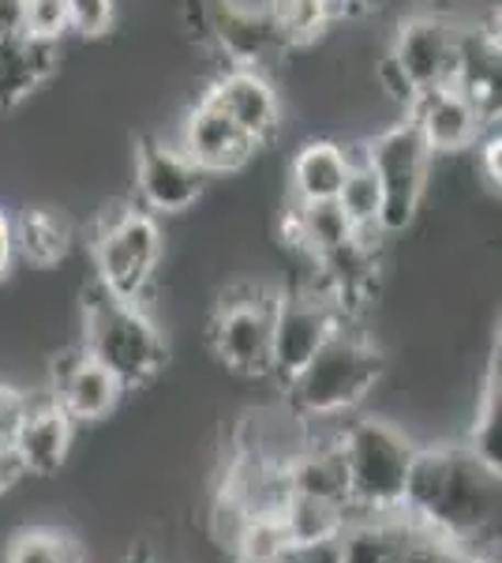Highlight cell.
Listing matches in <instances>:
<instances>
[{"label":"cell","mask_w":502,"mask_h":563,"mask_svg":"<svg viewBox=\"0 0 502 563\" xmlns=\"http://www.w3.org/2000/svg\"><path fill=\"white\" fill-rule=\"evenodd\" d=\"M368 158L382 188L379 233L382 238H398L416 222L420 203H424L427 185H432L435 158L405 117L387 124L382 132L368 135Z\"/></svg>","instance_id":"6"},{"label":"cell","mask_w":502,"mask_h":563,"mask_svg":"<svg viewBox=\"0 0 502 563\" xmlns=\"http://www.w3.org/2000/svg\"><path fill=\"white\" fill-rule=\"evenodd\" d=\"M465 448H469L472 459H480L488 470L502 474V406H499V372H491L488 384H483L477 417L469 424V435H465Z\"/></svg>","instance_id":"25"},{"label":"cell","mask_w":502,"mask_h":563,"mask_svg":"<svg viewBox=\"0 0 502 563\" xmlns=\"http://www.w3.org/2000/svg\"><path fill=\"white\" fill-rule=\"evenodd\" d=\"M15 256H23L31 267H57L71 252V218L57 207H26L15 218Z\"/></svg>","instance_id":"20"},{"label":"cell","mask_w":502,"mask_h":563,"mask_svg":"<svg viewBox=\"0 0 502 563\" xmlns=\"http://www.w3.org/2000/svg\"><path fill=\"white\" fill-rule=\"evenodd\" d=\"M225 117L241 129L255 147H270L286 132V109H281L278 84L259 68H222L203 90Z\"/></svg>","instance_id":"12"},{"label":"cell","mask_w":502,"mask_h":563,"mask_svg":"<svg viewBox=\"0 0 502 563\" xmlns=\"http://www.w3.org/2000/svg\"><path fill=\"white\" fill-rule=\"evenodd\" d=\"M4 563H87L83 541L60 526H23L4 549Z\"/></svg>","instance_id":"22"},{"label":"cell","mask_w":502,"mask_h":563,"mask_svg":"<svg viewBox=\"0 0 502 563\" xmlns=\"http://www.w3.org/2000/svg\"><path fill=\"white\" fill-rule=\"evenodd\" d=\"M79 320H83L79 346L87 350V357L113 372L124 390L150 387L161 376L169 361V342L158 316L143 301H121L94 282V289L83 294Z\"/></svg>","instance_id":"3"},{"label":"cell","mask_w":502,"mask_h":563,"mask_svg":"<svg viewBox=\"0 0 502 563\" xmlns=\"http://www.w3.org/2000/svg\"><path fill=\"white\" fill-rule=\"evenodd\" d=\"M267 15L278 31V38L289 49L300 45H315V38H323V31H331V8L326 0H270Z\"/></svg>","instance_id":"24"},{"label":"cell","mask_w":502,"mask_h":563,"mask_svg":"<svg viewBox=\"0 0 502 563\" xmlns=\"http://www.w3.org/2000/svg\"><path fill=\"white\" fill-rule=\"evenodd\" d=\"M345 169H349V154H345L342 140H331V135L304 140L289 162V199H297V203L334 199L345 180Z\"/></svg>","instance_id":"18"},{"label":"cell","mask_w":502,"mask_h":563,"mask_svg":"<svg viewBox=\"0 0 502 563\" xmlns=\"http://www.w3.org/2000/svg\"><path fill=\"white\" fill-rule=\"evenodd\" d=\"M281 526H286L293 544H312V541H331L342 533L349 507L326 504V499H308V496H289L281 504Z\"/></svg>","instance_id":"23"},{"label":"cell","mask_w":502,"mask_h":563,"mask_svg":"<svg viewBox=\"0 0 502 563\" xmlns=\"http://www.w3.org/2000/svg\"><path fill=\"white\" fill-rule=\"evenodd\" d=\"M477 549L446 538V533L432 530V526H420L405 519V541H401L398 563H472Z\"/></svg>","instance_id":"27"},{"label":"cell","mask_w":502,"mask_h":563,"mask_svg":"<svg viewBox=\"0 0 502 563\" xmlns=\"http://www.w3.org/2000/svg\"><path fill=\"white\" fill-rule=\"evenodd\" d=\"M8 443H12L23 477L49 481V477H57L64 470V462L71 459L76 421L60 410V402L49 395V387H31L26 413Z\"/></svg>","instance_id":"15"},{"label":"cell","mask_w":502,"mask_h":563,"mask_svg":"<svg viewBox=\"0 0 502 563\" xmlns=\"http://www.w3.org/2000/svg\"><path fill=\"white\" fill-rule=\"evenodd\" d=\"M387 53L405 71L413 90L454 84L458 79V57H461V20L450 8H432V4L416 8L390 34Z\"/></svg>","instance_id":"9"},{"label":"cell","mask_w":502,"mask_h":563,"mask_svg":"<svg viewBox=\"0 0 502 563\" xmlns=\"http://www.w3.org/2000/svg\"><path fill=\"white\" fill-rule=\"evenodd\" d=\"M23 477V470H20V462H15V451H12V443H4L0 440V496L4 493H12Z\"/></svg>","instance_id":"33"},{"label":"cell","mask_w":502,"mask_h":563,"mask_svg":"<svg viewBox=\"0 0 502 563\" xmlns=\"http://www.w3.org/2000/svg\"><path fill=\"white\" fill-rule=\"evenodd\" d=\"M20 31V0H0V38Z\"/></svg>","instance_id":"34"},{"label":"cell","mask_w":502,"mask_h":563,"mask_svg":"<svg viewBox=\"0 0 502 563\" xmlns=\"http://www.w3.org/2000/svg\"><path fill=\"white\" fill-rule=\"evenodd\" d=\"M60 68V42L34 38V34H8L0 38V113L23 106L38 87L49 84Z\"/></svg>","instance_id":"17"},{"label":"cell","mask_w":502,"mask_h":563,"mask_svg":"<svg viewBox=\"0 0 502 563\" xmlns=\"http://www.w3.org/2000/svg\"><path fill=\"white\" fill-rule=\"evenodd\" d=\"M20 31L34 34V38L64 42L68 38L64 0H20Z\"/></svg>","instance_id":"30"},{"label":"cell","mask_w":502,"mask_h":563,"mask_svg":"<svg viewBox=\"0 0 502 563\" xmlns=\"http://www.w3.org/2000/svg\"><path fill=\"white\" fill-rule=\"evenodd\" d=\"M166 260V233L158 218L127 203L105 207L94 225V271L98 286L121 301H143Z\"/></svg>","instance_id":"5"},{"label":"cell","mask_w":502,"mask_h":563,"mask_svg":"<svg viewBox=\"0 0 502 563\" xmlns=\"http://www.w3.org/2000/svg\"><path fill=\"white\" fill-rule=\"evenodd\" d=\"M289 541L286 526H281V515H252V522L244 526L241 541H236V552H233V563H286Z\"/></svg>","instance_id":"26"},{"label":"cell","mask_w":502,"mask_h":563,"mask_svg":"<svg viewBox=\"0 0 502 563\" xmlns=\"http://www.w3.org/2000/svg\"><path fill=\"white\" fill-rule=\"evenodd\" d=\"M281 474H286L289 496H308V499H326V504L349 507V485H345V462L337 451L334 432L315 435L308 429L304 443L281 462Z\"/></svg>","instance_id":"16"},{"label":"cell","mask_w":502,"mask_h":563,"mask_svg":"<svg viewBox=\"0 0 502 563\" xmlns=\"http://www.w3.org/2000/svg\"><path fill=\"white\" fill-rule=\"evenodd\" d=\"M405 121L420 132L432 158H450V154L477 147L483 135L491 132V124L483 121L477 102L458 84L416 90V98L405 109Z\"/></svg>","instance_id":"13"},{"label":"cell","mask_w":502,"mask_h":563,"mask_svg":"<svg viewBox=\"0 0 502 563\" xmlns=\"http://www.w3.org/2000/svg\"><path fill=\"white\" fill-rule=\"evenodd\" d=\"M252 507L244 504L241 493H233L230 485H217L214 499H210V511H207V530H210V541L217 544V549L225 552V556H233L236 552V541H241L244 526L252 522Z\"/></svg>","instance_id":"28"},{"label":"cell","mask_w":502,"mask_h":563,"mask_svg":"<svg viewBox=\"0 0 502 563\" xmlns=\"http://www.w3.org/2000/svg\"><path fill=\"white\" fill-rule=\"evenodd\" d=\"M286 563H345V560H342V549H337V538H331V541L293 544Z\"/></svg>","instance_id":"31"},{"label":"cell","mask_w":502,"mask_h":563,"mask_svg":"<svg viewBox=\"0 0 502 563\" xmlns=\"http://www.w3.org/2000/svg\"><path fill=\"white\" fill-rule=\"evenodd\" d=\"M158 140H166V135H158ZM166 143H172L180 154H188L207 177L241 174V169L252 166L255 154H259V147H255L248 135L236 129L210 98H199V102L180 117L177 135Z\"/></svg>","instance_id":"14"},{"label":"cell","mask_w":502,"mask_h":563,"mask_svg":"<svg viewBox=\"0 0 502 563\" xmlns=\"http://www.w3.org/2000/svg\"><path fill=\"white\" fill-rule=\"evenodd\" d=\"M207 174L188 158L180 154L172 143L150 140L140 143L135 151V196H140L143 211L154 214V218H172V214H185L191 207L203 203L207 196Z\"/></svg>","instance_id":"10"},{"label":"cell","mask_w":502,"mask_h":563,"mask_svg":"<svg viewBox=\"0 0 502 563\" xmlns=\"http://www.w3.org/2000/svg\"><path fill=\"white\" fill-rule=\"evenodd\" d=\"M12 263H15V225L4 207H0V282L12 275Z\"/></svg>","instance_id":"32"},{"label":"cell","mask_w":502,"mask_h":563,"mask_svg":"<svg viewBox=\"0 0 502 563\" xmlns=\"http://www.w3.org/2000/svg\"><path fill=\"white\" fill-rule=\"evenodd\" d=\"M337 451L345 462L353 515H398L405 477L416 455V440L394 421L376 413H360L353 421H337Z\"/></svg>","instance_id":"4"},{"label":"cell","mask_w":502,"mask_h":563,"mask_svg":"<svg viewBox=\"0 0 502 563\" xmlns=\"http://www.w3.org/2000/svg\"><path fill=\"white\" fill-rule=\"evenodd\" d=\"M342 323H345V316L337 312V305L323 294V289L308 286V282L297 289L278 294V305H274V327H270V372L267 376L278 387H286Z\"/></svg>","instance_id":"8"},{"label":"cell","mask_w":502,"mask_h":563,"mask_svg":"<svg viewBox=\"0 0 502 563\" xmlns=\"http://www.w3.org/2000/svg\"><path fill=\"white\" fill-rule=\"evenodd\" d=\"M116 8L121 0H64V15H68L71 38H105L116 26Z\"/></svg>","instance_id":"29"},{"label":"cell","mask_w":502,"mask_h":563,"mask_svg":"<svg viewBox=\"0 0 502 563\" xmlns=\"http://www.w3.org/2000/svg\"><path fill=\"white\" fill-rule=\"evenodd\" d=\"M45 387L60 402V410L76 424H98L121 406L124 387L109 368L98 365L94 357H87V350L64 346L45 361Z\"/></svg>","instance_id":"11"},{"label":"cell","mask_w":502,"mask_h":563,"mask_svg":"<svg viewBox=\"0 0 502 563\" xmlns=\"http://www.w3.org/2000/svg\"><path fill=\"white\" fill-rule=\"evenodd\" d=\"M405 541V515H353L337 533L345 563H398Z\"/></svg>","instance_id":"19"},{"label":"cell","mask_w":502,"mask_h":563,"mask_svg":"<svg viewBox=\"0 0 502 563\" xmlns=\"http://www.w3.org/2000/svg\"><path fill=\"white\" fill-rule=\"evenodd\" d=\"M387 376V353L368 331L345 320L304 368L289 379L286 410L304 424L353 417L379 390Z\"/></svg>","instance_id":"2"},{"label":"cell","mask_w":502,"mask_h":563,"mask_svg":"<svg viewBox=\"0 0 502 563\" xmlns=\"http://www.w3.org/2000/svg\"><path fill=\"white\" fill-rule=\"evenodd\" d=\"M345 154H349V169L337 188V207L353 222V230H379V207H382V188L379 177L371 169L368 158V140H342Z\"/></svg>","instance_id":"21"},{"label":"cell","mask_w":502,"mask_h":563,"mask_svg":"<svg viewBox=\"0 0 502 563\" xmlns=\"http://www.w3.org/2000/svg\"><path fill=\"white\" fill-rule=\"evenodd\" d=\"M401 515L472 549L495 530L499 474L472 459L465 443H416Z\"/></svg>","instance_id":"1"},{"label":"cell","mask_w":502,"mask_h":563,"mask_svg":"<svg viewBox=\"0 0 502 563\" xmlns=\"http://www.w3.org/2000/svg\"><path fill=\"white\" fill-rule=\"evenodd\" d=\"M472 563H491V560H483V556H477V560H472Z\"/></svg>","instance_id":"35"},{"label":"cell","mask_w":502,"mask_h":563,"mask_svg":"<svg viewBox=\"0 0 502 563\" xmlns=\"http://www.w3.org/2000/svg\"><path fill=\"white\" fill-rule=\"evenodd\" d=\"M278 294L281 289L259 286V282H236L210 312L207 342L214 357L236 376L263 379L270 372V327Z\"/></svg>","instance_id":"7"}]
</instances>
